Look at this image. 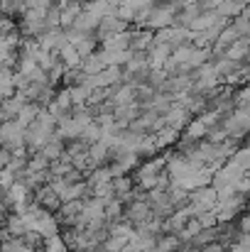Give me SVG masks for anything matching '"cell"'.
<instances>
[{
  "instance_id": "31",
  "label": "cell",
  "mask_w": 250,
  "mask_h": 252,
  "mask_svg": "<svg viewBox=\"0 0 250 252\" xmlns=\"http://www.w3.org/2000/svg\"><path fill=\"white\" fill-rule=\"evenodd\" d=\"M125 243H128V238H120V235H108V238L101 243V248H103L106 252H123Z\"/></svg>"
},
{
  "instance_id": "15",
  "label": "cell",
  "mask_w": 250,
  "mask_h": 252,
  "mask_svg": "<svg viewBox=\"0 0 250 252\" xmlns=\"http://www.w3.org/2000/svg\"><path fill=\"white\" fill-rule=\"evenodd\" d=\"M103 66H106V64H103V57H101V52H98V49H96V52H91L88 57H83L81 64H79V69H81L86 76H91V74H98Z\"/></svg>"
},
{
  "instance_id": "13",
  "label": "cell",
  "mask_w": 250,
  "mask_h": 252,
  "mask_svg": "<svg viewBox=\"0 0 250 252\" xmlns=\"http://www.w3.org/2000/svg\"><path fill=\"white\" fill-rule=\"evenodd\" d=\"M140 115V105L138 103H125V105H115L113 108V118H115V123L118 125H128L130 120H135Z\"/></svg>"
},
{
  "instance_id": "26",
  "label": "cell",
  "mask_w": 250,
  "mask_h": 252,
  "mask_svg": "<svg viewBox=\"0 0 250 252\" xmlns=\"http://www.w3.org/2000/svg\"><path fill=\"white\" fill-rule=\"evenodd\" d=\"M42 252H69V250H67L62 235L57 233V235H49V238L42 240Z\"/></svg>"
},
{
  "instance_id": "19",
  "label": "cell",
  "mask_w": 250,
  "mask_h": 252,
  "mask_svg": "<svg viewBox=\"0 0 250 252\" xmlns=\"http://www.w3.org/2000/svg\"><path fill=\"white\" fill-rule=\"evenodd\" d=\"M206 125L201 123V118L196 115V118H189V123L184 125V137H191V140H204V135H206Z\"/></svg>"
},
{
  "instance_id": "30",
  "label": "cell",
  "mask_w": 250,
  "mask_h": 252,
  "mask_svg": "<svg viewBox=\"0 0 250 252\" xmlns=\"http://www.w3.org/2000/svg\"><path fill=\"white\" fill-rule=\"evenodd\" d=\"M20 240L25 243V248H27V250H39V248H42V240H44V238H42V235H39L37 230H25V233L20 235Z\"/></svg>"
},
{
  "instance_id": "10",
  "label": "cell",
  "mask_w": 250,
  "mask_h": 252,
  "mask_svg": "<svg viewBox=\"0 0 250 252\" xmlns=\"http://www.w3.org/2000/svg\"><path fill=\"white\" fill-rule=\"evenodd\" d=\"M162 118H165V125H169V127H174V130H179V132H181V130H184V125L189 123V118H191V115H189V113H186L179 103H172V105H169V110H167Z\"/></svg>"
},
{
  "instance_id": "11",
  "label": "cell",
  "mask_w": 250,
  "mask_h": 252,
  "mask_svg": "<svg viewBox=\"0 0 250 252\" xmlns=\"http://www.w3.org/2000/svg\"><path fill=\"white\" fill-rule=\"evenodd\" d=\"M101 49H108V52H123V49H130V30H123V32L110 34L108 39L101 42Z\"/></svg>"
},
{
  "instance_id": "34",
  "label": "cell",
  "mask_w": 250,
  "mask_h": 252,
  "mask_svg": "<svg viewBox=\"0 0 250 252\" xmlns=\"http://www.w3.org/2000/svg\"><path fill=\"white\" fill-rule=\"evenodd\" d=\"M250 100V88L246 84L241 88H233V108H248Z\"/></svg>"
},
{
  "instance_id": "39",
  "label": "cell",
  "mask_w": 250,
  "mask_h": 252,
  "mask_svg": "<svg viewBox=\"0 0 250 252\" xmlns=\"http://www.w3.org/2000/svg\"><path fill=\"white\" fill-rule=\"evenodd\" d=\"M199 252H226V248H223L218 240H214V243H209V245H201Z\"/></svg>"
},
{
  "instance_id": "32",
  "label": "cell",
  "mask_w": 250,
  "mask_h": 252,
  "mask_svg": "<svg viewBox=\"0 0 250 252\" xmlns=\"http://www.w3.org/2000/svg\"><path fill=\"white\" fill-rule=\"evenodd\" d=\"M54 103H57L64 113H69V108H71V93H69V86H62V88L54 93Z\"/></svg>"
},
{
  "instance_id": "38",
  "label": "cell",
  "mask_w": 250,
  "mask_h": 252,
  "mask_svg": "<svg viewBox=\"0 0 250 252\" xmlns=\"http://www.w3.org/2000/svg\"><path fill=\"white\" fill-rule=\"evenodd\" d=\"M167 79L165 69H150L147 71V81H145V86H150V88H157V86L162 84Z\"/></svg>"
},
{
  "instance_id": "36",
  "label": "cell",
  "mask_w": 250,
  "mask_h": 252,
  "mask_svg": "<svg viewBox=\"0 0 250 252\" xmlns=\"http://www.w3.org/2000/svg\"><path fill=\"white\" fill-rule=\"evenodd\" d=\"M93 189V196H98V198H113L115 196V191H113V179L110 181H103V184H96V186H91Z\"/></svg>"
},
{
  "instance_id": "21",
  "label": "cell",
  "mask_w": 250,
  "mask_h": 252,
  "mask_svg": "<svg viewBox=\"0 0 250 252\" xmlns=\"http://www.w3.org/2000/svg\"><path fill=\"white\" fill-rule=\"evenodd\" d=\"M96 25H98V17H93L91 12L81 10V12L76 15V20H74V25H71V27L81 30V32H86V34H91V32L96 30Z\"/></svg>"
},
{
  "instance_id": "27",
  "label": "cell",
  "mask_w": 250,
  "mask_h": 252,
  "mask_svg": "<svg viewBox=\"0 0 250 252\" xmlns=\"http://www.w3.org/2000/svg\"><path fill=\"white\" fill-rule=\"evenodd\" d=\"M231 162L248 171L250 169V150L246 147V145H238V147H236V152L231 155Z\"/></svg>"
},
{
  "instance_id": "17",
  "label": "cell",
  "mask_w": 250,
  "mask_h": 252,
  "mask_svg": "<svg viewBox=\"0 0 250 252\" xmlns=\"http://www.w3.org/2000/svg\"><path fill=\"white\" fill-rule=\"evenodd\" d=\"M39 152H42V155L52 162V159H57V157H62V155H64V140H59L57 135H52V137H49V140L39 147Z\"/></svg>"
},
{
  "instance_id": "7",
  "label": "cell",
  "mask_w": 250,
  "mask_h": 252,
  "mask_svg": "<svg viewBox=\"0 0 250 252\" xmlns=\"http://www.w3.org/2000/svg\"><path fill=\"white\" fill-rule=\"evenodd\" d=\"M123 218L128 223H143L145 218H150V203L147 201H128L123 203Z\"/></svg>"
},
{
  "instance_id": "8",
  "label": "cell",
  "mask_w": 250,
  "mask_h": 252,
  "mask_svg": "<svg viewBox=\"0 0 250 252\" xmlns=\"http://www.w3.org/2000/svg\"><path fill=\"white\" fill-rule=\"evenodd\" d=\"M145 54H147V66L150 69H162V64L172 54V44H157V42H152Z\"/></svg>"
},
{
  "instance_id": "6",
  "label": "cell",
  "mask_w": 250,
  "mask_h": 252,
  "mask_svg": "<svg viewBox=\"0 0 250 252\" xmlns=\"http://www.w3.org/2000/svg\"><path fill=\"white\" fill-rule=\"evenodd\" d=\"M32 196H35V201H37L44 211H49V213H54V211L62 206V201H59V196L54 193V189L49 186V181L42 184V186H37V189L32 191Z\"/></svg>"
},
{
  "instance_id": "37",
  "label": "cell",
  "mask_w": 250,
  "mask_h": 252,
  "mask_svg": "<svg viewBox=\"0 0 250 252\" xmlns=\"http://www.w3.org/2000/svg\"><path fill=\"white\" fill-rule=\"evenodd\" d=\"M194 218L199 220V225H201V228H214V225L218 223V220H216V213H214V211H199V213H196Z\"/></svg>"
},
{
  "instance_id": "35",
  "label": "cell",
  "mask_w": 250,
  "mask_h": 252,
  "mask_svg": "<svg viewBox=\"0 0 250 252\" xmlns=\"http://www.w3.org/2000/svg\"><path fill=\"white\" fill-rule=\"evenodd\" d=\"M0 252H27V248H25V243L20 240V238H5L2 243H0Z\"/></svg>"
},
{
  "instance_id": "12",
  "label": "cell",
  "mask_w": 250,
  "mask_h": 252,
  "mask_svg": "<svg viewBox=\"0 0 250 252\" xmlns=\"http://www.w3.org/2000/svg\"><path fill=\"white\" fill-rule=\"evenodd\" d=\"M22 103H25V100H22L17 93H12L10 98L0 100V123H2V120H15L17 113H20V108H22Z\"/></svg>"
},
{
  "instance_id": "25",
  "label": "cell",
  "mask_w": 250,
  "mask_h": 252,
  "mask_svg": "<svg viewBox=\"0 0 250 252\" xmlns=\"http://www.w3.org/2000/svg\"><path fill=\"white\" fill-rule=\"evenodd\" d=\"M69 93H71V105H86L91 88L86 84H76V86H69Z\"/></svg>"
},
{
  "instance_id": "2",
  "label": "cell",
  "mask_w": 250,
  "mask_h": 252,
  "mask_svg": "<svg viewBox=\"0 0 250 252\" xmlns=\"http://www.w3.org/2000/svg\"><path fill=\"white\" fill-rule=\"evenodd\" d=\"M216 201H218V196H216V189H214L211 184H209V186H196V189L189 191V203L194 206L196 213H199V211H214ZM196 213H194V216H196Z\"/></svg>"
},
{
  "instance_id": "29",
  "label": "cell",
  "mask_w": 250,
  "mask_h": 252,
  "mask_svg": "<svg viewBox=\"0 0 250 252\" xmlns=\"http://www.w3.org/2000/svg\"><path fill=\"white\" fill-rule=\"evenodd\" d=\"M49 167V159L42 155V152H32V155H27V171H42V169Z\"/></svg>"
},
{
  "instance_id": "28",
  "label": "cell",
  "mask_w": 250,
  "mask_h": 252,
  "mask_svg": "<svg viewBox=\"0 0 250 252\" xmlns=\"http://www.w3.org/2000/svg\"><path fill=\"white\" fill-rule=\"evenodd\" d=\"M101 132H103V130H101V125H98L96 120H91V123H88V125L81 130V135H79V137H81L86 145H91V142L101 140Z\"/></svg>"
},
{
  "instance_id": "22",
  "label": "cell",
  "mask_w": 250,
  "mask_h": 252,
  "mask_svg": "<svg viewBox=\"0 0 250 252\" xmlns=\"http://www.w3.org/2000/svg\"><path fill=\"white\" fill-rule=\"evenodd\" d=\"M88 157L93 159V164H103L106 157H108V145L103 140H96L88 145Z\"/></svg>"
},
{
  "instance_id": "24",
  "label": "cell",
  "mask_w": 250,
  "mask_h": 252,
  "mask_svg": "<svg viewBox=\"0 0 250 252\" xmlns=\"http://www.w3.org/2000/svg\"><path fill=\"white\" fill-rule=\"evenodd\" d=\"M214 240H218V233H216V225L214 228H201L194 238H191V243L196 245V248H201V245H209V243H214Z\"/></svg>"
},
{
  "instance_id": "4",
  "label": "cell",
  "mask_w": 250,
  "mask_h": 252,
  "mask_svg": "<svg viewBox=\"0 0 250 252\" xmlns=\"http://www.w3.org/2000/svg\"><path fill=\"white\" fill-rule=\"evenodd\" d=\"M128 27H130V25H128L125 20H120V17H115V15H106V17L98 20V25H96V30H93V37H96V42L101 44V42L108 39L110 34L123 32V30H128Z\"/></svg>"
},
{
  "instance_id": "1",
  "label": "cell",
  "mask_w": 250,
  "mask_h": 252,
  "mask_svg": "<svg viewBox=\"0 0 250 252\" xmlns=\"http://www.w3.org/2000/svg\"><path fill=\"white\" fill-rule=\"evenodd\" d=\"M0 147L5 150H17L25 147V127L17 120H2L0 123Z\"/></svg>"
},
{
  "instance_id": "23",
  "label": "cell",
  "mask_w": 250,
  "mask_h": 252,
  "mask_svg": "<svg viewBox=\"0 0 250 252\" xmlns=\"http://www.w3.org/2000/svg\"><path fill=\"white\" fill-rule=\"evenodd\" d=\"M74 49L79 52V57L83 59V57H88L91 52H96V49H98V42H96V37H93V34H86V37H81V39L74 44Z\"/></svg>"
},
{
  "instance_id": "33",
  "label": "cell",
  "mask_w": 250,
  "mask_h": 252,
  "mask_svg": "<svg viewBox=\"0 0 250 252\" xmlns=\"http://www.w3.org/2000/svg\"><path fill=\"white\" fill-rule=\"evenodd\" d=\"M83 74L79 66H74V69H67L64 74H62V84L64 86H76V84H83Z\"/></svg>"
},
{
  "instance_id": "18",
  "label": "cell",
  "mask_w": 250,
  "mask_h": 252,
  "mask_svg": "<svg viewBox=\"0 0 250 252\" xmlns=\"http://www.w3.org/2000/svg\"><path fill=\"white\" fill-rule=\"evenodd\" d=\"M37 113H39V105H37L35 100H25L15 120H17V123H20L22 127H27V125H30V123H32V120L37 118Z\"/></svg>"
},
{
  "instance_id": "40",
  "label": "cell",
  "mask_w": 250,
  "mask_h": 252,
  "mask_svg": "<svg viewBox=\"0 0 250 252\" xmlns=\"http://www.w3.org/2000/svg\"><path fill=\"white\" fill-rule=\"evenodd\" d=\"M15 93V88L10 84H0V100H5V98H10Z\"/></svg>"
},
{
  "instance_id": "9",
  "label": "cell",
  "mask_w": 250,
  "mask_h": 252,
  "mask_svg": "<svg viewBox=\"0 0 250 252\" xmlns=\"http://www.w3.org/2000/svg\"><path fill=\"white\" fill-rule=\"evenodd\" d=\"M248 54H250L248 37H238V39L231 42V44L226 47V52H223L226 59H231V62H246V64H248Z\"/></svg>"
},
{
  "instance_id": "41",
  "label": "cell",
  "mask_w": 250,
  "mask_h": 252,
  "mask_svg": "<svg viewBox=\"0 0 250 252\" xmlns=\"http://www.w3.org/2000/svg\"><path fill=\"white\" fill-rule=\"evenodd\" d=\"M7 162H10V150L0 147V169H5V167H7Z\"/></svg>"
},
{
  "instance_id": "16",
  "label": "cell",
  "mask_w": 250,
  "mask_h": 252,
  "mask_svg": "<svg viewBox=\"0 0 250 252\" xmlns=\"http://www.w3.org/2000/svg\"><path fill=\"white\" fill-rule=\"evenodd\" d=\"M57 57H59V62L67 66V69H74V66H79L81 64V57H79V52L74 49V44H64L62 49H57Z\"/></svg>"
},
{
  "instance_id": "3",
  "label": "cell",
  "mask_w": 250,
  "mask_h": 252,
  "mask_svg": "<svg viewBox=\"0 0 250 252\" xmlns=\"http://www.w3.org/2000/svg\"><path fill=\"white\" fill-rule=\"evenodd\" d=\"M174 12H177V7H172V5H152L143 27H145V30L169 27V25H174Z\"/></svg>"
},
{
  "instance_id": "14",
  "label": "cell",
  "mask_w": 250,
  "mask_h": 252,
  "mask_svg": "<svg viewBox=\"0 0 250 252\" xmlns=\"http://www.w3.org/2000/svg\"><path fill=\"white\" fill-rule=\"evenodd\" d=\"M179 130H174V127H169L165 125L162 130H157V132H152V137H155V145L160 147V150H167V147H172L177 140H179Z\"/></svg>"
},
{
  "instance_id": "20",
  "label": "cell",
  "mask_w": 250,
  "mask_h": 252,
  "mask_svg": "<svg viewBox=\"0 0 250 252\" xmlns=\"http://www.w3.org/2000/svg\"><path fill=\"white\" fill-rule=\"evenodd\" d=\"M179 245H181V243H179V238H177L174 233H160L152 250L155 252H174Z\"/></svg>"
},
{
  "instance_id": "5",
  "label": "cell",
  "mask_w": 250,
  "mask_h": 252,
  "mask_svg": "<svg viewBox=\"0 0 250 252\" xmlns=\"http://www.w3.org/2000/svg\"><path fill=\"white\" fill-rule=\"evenodd\" d=\"M37 44L42 49H47V52H57V49H62L67 44V34H64L62 27H52V30H44L37 37Z\"/></svg>"
}]
</instances>
